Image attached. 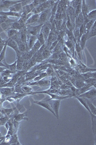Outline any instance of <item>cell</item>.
<instances>
[{"label":"cell","instance_id":"obj_15","mask_svg":"<svg viewBox=\"0 0 96 145\" xmlns=\"http://www.w3.org/2000/svg\"><path fill=\"white\" fill-rule=\"evenodd\" d=\"M40 14H33L32 16L28 19V20L25 23V25H30L35 23H37L39 19Z\"/></svg>","mask_w":96,"mask_h":145},{"label":"cell","instance_id":"obj_42","mask_svg":"<svg viewBox=\"0 0 96 145\" xmlns=\"http://www.w3.org/2000/svg\"><path fill=\"white\" fill-rule=\"evenodd\" d=\"M81 5H82V3L79 4L77 7L74 9L75 18L81 13Z\"/></svg>","mask_w":96,"mask_h":145},{"label":"cell","instance_id":"obj_38","mask_svg":"<svg viewBox=\"0 0 96 145\" xmlns=\"http://www.w3.org/2000/svg\"><path fill=\"white\" fill-rule=\"evenodd\" d=\"M12 89L9 88H3L1 89V92L4 95H8L10 94L12 92Z\"/></svg>","mask_w":96,"mask_h":145},{"label":"cell","instance_id":"obj_19","mask_svg":"<svg viewBox=\"0 0 96 145\" xmlns=\"http://www.w3.org/2000/svg\"><path fill=\"white\" fill-rule=\"evenodd\" d=\"M84 100L87 103L88 107H89V109H90V111L93 114L94 116L96 115V107L93 104V103L91 101L87 98H83Z\"/></svg>","mask_w":96,"mask_h":145},{"label":"cell","instance_id":"obj_24","mask_svg":"<svg viewBox=\"0 0 96 145\" xmlns=\"http://www.w3.org/2000/svg\"><path fill=\"white\" fill-rule=\"evenodd\" d=\"M20 39L22 43L26 46V47L28 48V37L26 35V33L24 31H23L20 33Z\"/></svg>","mask_w":96,"mask_h":145},{"label":"cell","instance_id":"obj_30","mask_svg":"<svg viewBox=\"0 0 96 145\" xmlns=\"http://www.w3.org/2000/svg\"><path fill=\"white\" fill-rule=\"evenodd\" d=\"M84 82L87 84L90 85L92 86L94 88H96V79L94 78H89L88 79H85Z\"/></svg>","mask_w":96,"mask_h":145},{"label":"cell","instance_id":"obj_14","mask_svg":"<svg viewBox=\"0 0 96 145\" xmlns=\"http://www.w3.org/2000/svg\"><path fill=\"white\" fill-rule=\"evenodd\" d=\"M22 2L15 4L14 5H13L12 7H9L8 9H9L10 11L14 12H16V13H20V12L22 11V7H23Z\"/></svg>","mask_w":96,"mask_h":145},{"label":"cell","instance_id":"obj_36","mask_svg":"<svg viewBox=\"0 0 96 145\" xmlns=\"http://www.w3.org/2000/svg\"><path fill=\"white\" fill-rule=\"evenodd\" d=\"M65 34H66V35H67L68 39L69 40H70V41L74 42V43L75 44L76 41H75V40H74V35H73V31H69V30H67L65 32Z\"/></svg>","mask_w":96,"mask_h":145},{"label":"cell","instance_id":"obj_1","mask_svg":"<svg viewBox=\"0 0 96 145\" xmlns=\"http://www.w3.org/2000/svg\"><path fill=\"white\" fill-rule=\"evenodd\" d=\"M61 101V100H52L48 101L50 103L53 111L55 113V117L58 120H59V109L60 107Z\"/></svg>","mask_w":96,"mask_h":145},{"label":"cell","instance_id":"obj_11","mask_svg":"<svg viewBox=\"0 0 96 145\" xmlns=\"http://www.w3.org/2000/svg\"><path fill=\"white\" fill-rule=\"evenodd\" d=\"M50 80L48 79H45V78L38 81L30 83L29 84V85L30 86H39L40 87H47L50 86Z\"/></svg>","mask_w":96,"mask_h":145},{"label":"cell","instance_id":"obj_7","mask_svg":"<svg viewBox=\"0 0 96 145\" xmlns=\"http://www.w3.org/2000/svg\"><path fill=\"white\" fill-rule=\"evenodd\" d=\"M43 25V24H40L35 26H30L28 27L27 31H28V33L30 35L37 36Z\"/></svg>","mask_w":96,"mask_h":145},{"label":"cell","instance_id":"obj_45","mask_svg":"<svg viewBox=\"0 0 96 145\" xmlns=\"http://www.w3.org/2000/svg\"><path fill=\"white\" fill-rule=\"evenodd\" d=\"M58 42H59V41L58 40H56V41L53 42V43L51 44L50 47V51H53V49L56 47V46L58 44Z\"/></svg>","mask_w":96,"mask_h":145},{"label":"cell","instance_id":"obj_22","mask_svg":"<svg viewBox=\"0 0 96 145\" xmlns=\"http://www.w3.org/2000/svg\"><path fill=\"white\" fill-rule=\"evenodd\" d=\"M96 22L94 23L90 30L87 32V40L96 35Z\"/></svg>","mask_w":96,"mask_h":145},{"label":"cell","instance_id":"obj_2","mask_svg":"<svg viewBox=\"0 0 96 145\" xmlns=\"http://www.w3.org/2000/svg\"><path fill=\"white\" fill-rule=\"evenodd\" d=\"M36 93H44V94H46L50 95L51 97V98H50L49 99L46 100L47 101H50V100H64L65 99H67V98H70L72 97L70 96H61L60 95H57V94H53V93H50L48 92H33V93H32V94H36Z\"/></svg>","mask_w":96,"mask_h":145},{"label":"cell","instance_id":"obj_48","mask_svg":"<svg viewBox=\"0 0 96 145\" xmlns=\"http://www.w3.org/2000/svg\"><path fill=\"white\" fill-rule=\"evenodd\" d=\"M2 78V76H1V73H0V79Z\"/></svg>","mask_w":96,"mask_h":145},{"label":"cell","instance_id":"obj_37","mask_svg":"<svg viewBox=\"0 0 96 145\" xmlns=\"http://www.w3.org/2000/svg\"><path fill=\"white\" fill-rule=\"evenodd\" d=\"M37 39L40 42L41 46L45 44V39L43 35V34H42V32L41 30H40L39 34L37 35Z\"/></svg>","mask_w":96,"mask_h":145},{"label":"cell","instance_id":"obj_49","mask_svg":"<svg viewBox=\"0 0 96 145\" xmlns=\"http://www.w3.org/2000/svg\"><path fill=\"white\" fill-rule=\"evenodd\" d=\"M0 136H2V134L1 133V132H0Z\"/></svg>","mask_w":96,"mask_h":145},{"label":"cell","instance_id":"obj_12","mask_svg":"<svg viewBox=\"0 0 96 145\" xmlns=\"http://www.w3.org/2000/svg\"><path fill=\"white\" fill-rule=\"evenodd\" d=\"M34 8H35V7L32 3L30 4H27L25 6L23 7L22 11L21 12V16L22 15H28L29 14L31 13Z\"/></svg>","mask_w":96,"mask_h":145},{"label":"cell","instance_id":"obj_39","mask_svg":"<svg viewBox=\"0 0 96 145\" xmlns=\"http://www.w3.org/2000/svg\"><path fill=\"white\" fill-rule=\"evenodd\" d=\"M13 74L11 71H10L9 69H6L4 70L3 72H1V76L2 77H4V76H9L10 77L11 75H12Z\"/></svg>","mask_w":96,"mask_h":145},{"label":"cell","instance_id":"obj_43","mask_svg":"<svg viewBox=\"0 0 96 145\" xmlns=\"http://www.w3.org/2000/svg\"><path fill=\"white\" fill-rule=\"evenodd\" d=\"M23 63L16 61V70L18 71H22L23 70Z\"/></svg>","mask_w":96,"mask_h":145},{"label":"cell","instance_id":"obj_47","mask_svg":"<svg viewBox=\"0 0 96 145\" xmlns=\"http://www.w3.org/2000/svg\"><path fill=\"white\" fill-rule=\"evenodd\" d=\"M6 41V40H3V39L1 38V35H0V45L2 44H4Z\"/></svg>","mask_w":96,"mask_h":145},{"label":"cell","instance_id":"obj_16","mask_svg":"<svg viewBox=\"0 0 96 145\" xmlns=\"http://www.w3.org/2000/svg\"><path fill=\"white\" fill-rule=\"evenodd\" d=\"M87 40V32L82 35L79 40V44L82 51L84 50L85 47H86Z\"/></svg>","mask_w":96,"mask_h":145},{"label":"cell","instance_id":"obj_27","mask_svg":"<svg viewBox=\"0 0 96 145\" xmlns=\"http://www.w3.org/2000/svg\"><path fill=\"white\" fill-rule=\"evenodd\" d=\"M27 114L25 113L18 114L16 115L15 117V120L17 122H20L22 120H28L27 118H25Z\"/></svg>","mask_w":96,"mask_h":145},{"label":"cell","instance_id":"obj_28","mask_svg":"<svg viewBox=\"0 0 96 145\" xmlns=\"http://www.w3.org/2000/svg\"><path fill=\"white\" fill-rule=\"evenodd\" d=\"M41 55L43 58V60L46 59L47 58H49L51 55V51L50 50V48L47 47L42 52Z\"/></svg>","mask_w":96,"mask_h":145},{"label":"cell","instance_id":"obj_25","mask_svg":"<svg viewBox=\"0 0 96 145\" xmlns=\"http://www.w3.org/2000/svg\"><path fill=\"white\" fill-rule=\"evenodd\" d=\"M96 21V19H91L90 20H88L87 22L84 21V22L85 23V28H86V32H88L90 30L91 28L92 27L93 24Z\"/></svg>","mask_w":96,"mask_h":145},{"label":"cell","instance_id":"obj_35","mask_svg":"<svg viewBox=\"0 0 96 145\" xmlns=\"http://www.w3.org/2000/svg\"><path fill=\"white\" fill-rule=\"evenodd\" d=\"M9 29H14V30L18 31V30H21V29H23V27H22V26L20 25V24L19 23L18 21H16L12 23L11 26L10 27V28Z\"/></svg>","mask_w":96,"mask_h":145},{"label":"cell","instance_id":"obj_29","mask_svg":"<svg viewBox=\"0 0 96 145\" xmlns=\"http://www.w3.org/2000/svg\"><path fill=\"white\" fill-rule=\"evenodd\" d=\"M18 31L14 30V29H8L7 30V36L9 39H11L13 36L17 35L18 34Z\"/></svg>","mask_w":96,"mask_h":145},{"label":"cell","instance_id":"obj_26","mask_svg":"<svg viewBox=\"0 0 96 145\" xmlns=\"http://www.w3.org/2000/svg\"><path fill=\"white\" fill-rule=\"evenodd\" d=\"M41 47V44H40V42L37 39L36 42H35V44H34V46H33V47L31 48V49H30V50L34 54L36 53L40 49V48Z\"/></svg>","mask_w":96,"mask_h":145},{"label":"cell","instance_id":"obj_4","mask_svg":"<svg viewBox=\"0 0 96 145\" xmlns=\"http://www.w3.org/2000/svg\"><path fill=\"white\" fill-rule=\"evenodd\" d=\"M78 96L82 97V98H87V99H88L89 100L94 99L96 98V88L94 87V88H91L90 90H89L88 91L84 92L82 94L79 95Z\"/></svg>","mask_w":96,"mask_h":145},{"label":"cell","instance_id":"obj_8","mask_svg":"<svg viewBox=\"0 0 96 145\" xmlns=\"http://www.w3.org/2000/svg\"><path fill=\"white\" fill-rule=\"evenodd\" d=\"M50 10L47 9L44 11L43 12L40 13V17H39V19L38 20L37 23L39 24V25L40 24H44L46 21L47 19L48 18L49 14L50 13L51 11Z\"/></svg>","mask_w":96,"mask_h":145},{"label":"cell","instance_id":"obj_32","mask_svg":"<svg viewBox=\"0 0 96 145\" xmlns=\"http://www.w3.org/2000/svg\"><path fill=\"white\" fill-rule=\"evenodd\" d=\"M96 19V9L93 10L88 14L87 16V19L88 20H90L91 19Z\"/></svg>","mask_w":96,"mask_h":145},{"label":"cell","instance_id":"obj_41","mask_svg":"<svg viewBox=\"0 0 96 145\" xmlns=\"http://www.w3.org/2000/svg\"><path fill=\"white\" fill-rule=\"evenodd\" d=\"M22 90L23 92H27V93H28V94H32V93H33V92L32 91V89L28 86H24L22 88Z\"/></svg>","mask_w":96,"mask_h":145},{"label":"cell","instance_id":"obj_21","mask_svg":"<svg viewBox=\"0 0 96 145\" xmlns=\"http://www.w3.org/2000/svg\"><path fill=\"white\" fill-rule=\"evenodd\" d=\"M37 40V36H35V35H30L28 36V47L29 49H31V48L33 47V46L35 44V42H36Z\"/></svg>","mask_w":96,"mask_h":145},{"label":"cell","instance_id":"obj_34","mask_svg":"<svg viewBox=\"0 0 96 145\" xmlns=\"http://www.w3.org/2000/svg\"><path fill=\"white\" fill-rule=\"evenodd\" d=\"M74 50L76 51V53L79 55V57H81V53H82V50L80 46L79 41H78L76 42V43L75 44V46H74Z\"/></svg>","mask_w":96,"mask_h":145},{"label":"cell","instance_id":"obj_3","mask_svg":"<svg viewBox=\"0 0 96 145\" xmlns=\"http://www.w3.org/2000/svg\"><path fill=\"white\" fill-rule=\"evenodd\" d=\"M52 29V26L50 22H45L42 26L41 31L43 35L45 42H47Z\"/></svg>","mask_w":96,"mask_h":145},{"label":"cell","instance_id":"obj_5","mask_svg":"<svg viewBox=\"0 0 96 145\" xmlns=\"http://www.w3.org/2000/svg\"><path fill=\"white\" fill-rule=\"evenodd\" d=\"M23 1H0V10L9 8L16 3H21Z\"/></svg>","mask_w":96,"mask_h":145},{"label":"cell","instance_id":"obj_10","mask_svg":"<svg viewBox=\"0 0 96 145\" xmlns=\"http://www.w3.org/2000/svg\"><path fill=\"white\" fill-rule=\"evenodd\" d=\"M7 46L11 47L12 49L15 51L16 54V56L22 54V53L20 52V51L19 50L18 46V44H17V43L16 42V41H14V40L9 39V41L8 42V43H7Z\"/></svg>","mask_w":96,"mask_h":145},{"label":"cell","instance_id":"obj_17","mask_svg":"<svg viewBox=\"0 0 96 145\" xmlns=\"http://www.w3.org/2000/svg\"><path fill=\"white\" fill-rule=\"evenodd\" d=\"M64 43L65 44L66 47H67L68 49L70 51V52L72 54L74 53V46H75V43L72 41L69 40L68 39L67 41H64Z\"/></svg>","mask_w":96,"mask_h":145},{"label":"cell","instance_id":"obj_40","mask_svg":"<svg viewBox=\"0 0 96 145\" xmlns=\"http://www.w3.org/2000/svg\"><path fill=\"white\" fill-rule=\"evenodd\" d=\"M9 142L11 144H16V143H18V137L16 134H15L14 136H11Z\"/></svg>","mask_w":96,"mask_h":145},{"label":"cell","instance_id":"obj_9","mask_svg":"<svg viewBox=\"0 0 96 145\" xmlns=\"http://www.w3.org/2000/svg\"><path fill=\"white\" fill-rule=\"evenodd\" d=\"M89 7L86 3V1L83 0L82 1V5H81V13L82 14L84 18V20H87V16L89 13Z\"/></svg>","mask_w":96,"mask_h":145},{"label":"cell","instance_id":"obj_33","mask_svg":"<svg viewBox=\"0 0 96 145\" xmlns=\"http://www.w3.org/2000/svg\"><path fill=\"white\" fill-rule=\"evenodd\" d=\"M75 87L76 88H80L83 87L86 85V83L83 80H78L75 81L74 83Z\"/></svg>","mask_w":96,"mask_h":145},{"label":"cell","instance_id":"obj_23","mask_svg":"<svg viewBox=\"0 0 96 145\" xmlns=\"http://www.w3.org/2000/svg\"><path fill=\"white\" fill-rule=\"evenodd\" d=\"M85 79H88L89 78L96 79V71L95 72H88L82 73L81 75Z\"/></svg>","mask_w":96,"mask_h":145},{"label":"cell","instance_id":"obj_20","mask_svg":"<svg viewBox=\"0 0 96 145\" xmlns=\"http://www.w3.org/2000/svg\"><path fill=\"white\" fill-rule=\"evenodd\" d=\"M9 38H8V39L6 40L4 45L3 49H2V51L0 53V62H1L3 63L4 62H5V53H6V47H7V43H8V42L9 41Z\"/></svg>","mask_w":96,"mask_h":145},{"label":"cell","instance_id":"obj_31","mask_svg":"<svg viewBox=\"0 0 96 145\" xmlns=\"http://www.w3.org/2000/svg\"><path fill=\"white\" fill-rule=\"evenodd\" d=\"M47 76H47V74L46 72H40L37 76H36L34 78L33 80H34V82L38 81L39 80H40L41 79H43L44 78H45Z\"/></svg>","mask_w":96,"mask_h":145},{"label":"cell","instance_id":"obj_18","mask_svg":"<svg viewBox=\"0 0 96 145\" xmlns=\"http://www.w3.org/2000/svg\"><path fill=\"white\" fill-rule=\"evenodd\" d=\"M0 15L2 16H6L8 17V16H15L17 18H20L21 16V13H16L12 11H8V12H3V11H0Z\"/></svg>","mask_w":96,"mask_h":145},{"label":"cell","instance_id":"obj_13","mask_svg":"<svg viewBox=\"0 0 96 145\" xmlns=\"http://www.w3.org/2000/svg\"><path fill=\"white\" fill-rule=\"evenodd\" d=\"M84 22V18L82 13H81L78 16H77L74 21V27L79 28L83 24Z\"/></svg>","mask_w":96,"mask_h":145},{"label":"cell","instance_id":"obj_46","mask_svg":"<svg viewBox=\"0 0 96 145\" xmlns=\"http://www.w3.org/2000/svg\"><path fill=\"white\" fill-rule=\"evenodd\" d=\"M8 19V17L6 16L0 15V25L3 23L4 22H5L6 20Z\"/></svg>","mask_w":96,"mask_h":145},{"label":"cell","instance_id":"obj_44","mask_svg":"<svg viewBox=\"0 0 96 145\" xmlns=\"http://www.w3.org/2000/svg\"><path fill=\"white\" fill-rule=\"evenodd\" d=\"M46 72L48 76H53V75L54 73V71H53V68L49 66L47 68Z\"/></svg>","mask_w":96,"mask_h":145},{"label":"cell","instance_id":"obj_6","mask_svg":"<svg viewBox=\"0 0 96 145\" xmlns=\"http://www.w3.org/2000/svg\"><path fill=\"white\" fill-rule=\"evenodd\" d=\"M34 103L48 110L49 111L52 113L53 114L54 116H55V113L53 111V109L51 107V106L50 105V103H49V102L46 101H34Z\"/></svg>","mask_w":96,"mask_h":145}]
</instances>
